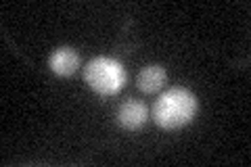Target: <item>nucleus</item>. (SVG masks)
Here are the masks:
<instances>
[{"label":"nucleus","instance_id":"1","mask_svg":"<svg viewBox=\"0 0 251 167\" xmlns=\"http://www.w3.org/2000/svg\"><path fill=\"white\" fill-rule=\"evenodd\" d=\"M197 113V96L186 88H170L155 100L153 119L163 130H176L186 125Z\"/></svg>","mask_w":251,"mask_h":167},{"label":"nucleus","instance_id":"2","mask_svg":"<svg viewBox=\"0 0 251 167\" xmlns=\"http://www.w3.org/2000/svg\"><path fill=\"white\" fill-rule=\"evenodd\" d=\"M84 79L94 92L100 96H111L120 92L126 82V71L115 59L109 57H97L92 59L84 69Z\"/></svg>","mask_w":251,"mask_h":167},{"label":"nucleus","instance_id":"3","mask_svg":"<svg viewBox=\"0 0 251 167\" xmlns=\"http://www.w3.org/2000/svg\"><path fill=\"white\" fill-rule=\"evenodd\" d=\"M145 121H147V107L134 98L122 102L120 109H117V123L124 130H130V132L138 130Z\"/></svg>","mask_w":251,"mask_h":167},{"label":"nucleus","instance_id":"4","mask_svg":"<svg viewBox=\"0 0 251 167\" xmlns=\"http://www.w3.org/2000/svg\"><path fill=\"white\" fill-rule=\"evenodd\" d=\"M49 67L52 69V73L61 77H69L80 67V54L74 48H57L49 57Z\"/></svg>","mask_w":251,"mask_h":167},{"label":"nucleus","instance_id":"5","mask_svg":"<svg viewBox=\"0 0 251 167\" xmlns=\"http://www.w3.org/2000/svg\"><path fill=\"white\" fill-rule=\"evenodd\" d=\"M166 79H168V73L166 69L159 67V65H149L147 69H143L136 77V86L143 92L147 94H153V92H159L163 86H166Z\"/></svg>","mask_w":251,"mask_h":167}]
</instances>
